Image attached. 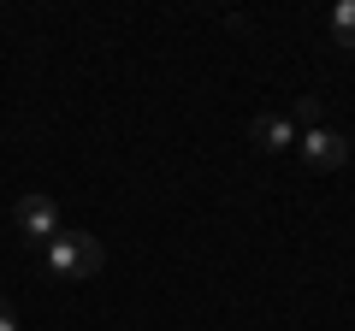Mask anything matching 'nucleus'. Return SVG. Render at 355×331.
<instances>
[{
	"mask_svg": "<svg viewBox=\"0 0 355 331\" xmlns=\"http://www.w3.org/2000/svg\"><path fill=\"white\" fill-rule=\"evenodd\" d=\"M42 255H48V272L53 278H95L101 272V242L89 237V231H60L53 242H42Z\"/></svg>",
	"mask_w": 355,
	"mask_h": 331,
	"instance_id": "f257e3e1",
	"label": "nucleus"
},
{
	"mask_svg": "<svg viewBox=\"0 0 355 331\" xmlns=\"http://www.w3.org/2000/svg\"><path fill=\"white\" fill-rule=\"evenodd\" d=\"M12 231L24 242H53L60 237V207H53L48 195H24V202L12 207Z\"/></svg>",
	"mask_w": 355,
	"mask_h": 331,
	"instance_id": "f03ea898",
	"label": "nucleus"
},
{
	"mask_svg": "<svg viewBox=\"0 0 355 331\" xmlns=\"http://www.w3.org/2000/svg\"><path fill=\"white\" fill-rule=\"evenodd\" d=\"M302 160L314 166V172H338V166L349 160V142H343L338 130L320 125V130H308V136H302Z\"/></svg>",
	"mask_w": 355,
	"mask_h": 331,
	"instance_id": "7ed1b4c3",
	"label": "nucleus"
},
{
	"mask_svg": "<svg viewBox=\"0 0 355 331\" xmlns=\"http://www.w3.org/2000/svg\"><path fill=\"white\" fill-rule=\"evenodd\" d=\"M249 142H254V148H266V154H279V148H291V142H296V125L284 113H254L249 118Z\"/></svg>",
	"mask_w": 355,
	"mask_h": 331,
	"instance_id": "20e7f679",
	"label": "nucleus"
},
{
	"mask_svg": "<svg viewBox=\"0 0 355 331\" xmlns=\"http://www.w3.org/2000/svg\"><path fill=\"white\" fill-rule=\"evenodd\" d=\"M331 42H338L343 53L355 48V0H338V6H331Z\"/></svg>",
	"mask_w": 355,
	"mask_h": 331,
	"instance_id": "39448f33",
	"label": "nucleus"
},
{
	"mask_svg": "<svg viewBox=\"0 0 355 331\" xmlns=\"http://www.w3.org/2000/svg\"><path fill=\"white\" fill-rule=\"evenodd\" d=\"M291 125H302V130H320V101L314 95H302V101H296V118Z\"/></svg>",
	"mask_w": 355,
	"mask_h": 331,
	"instance_id": "423d86ee",
	"label": "nucleus"
},
{
	"mask_svg": "<svg viewBox=\"0 0 355 331\" xmlns=\"http://www.w3.org/2000/svg\"><path fill=\"white\" fill-rule=\"evenodd\" d=\"M0 331H18V314H12V302L0 296Z\"/></svg>",
	"mask_w": 355,
	"mask_h": 331,
	"instance_id": "0eeeda50",
	"label": "nucleus"
}]
</instances>
